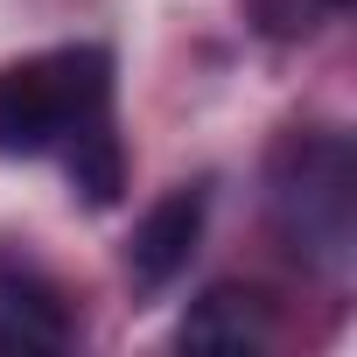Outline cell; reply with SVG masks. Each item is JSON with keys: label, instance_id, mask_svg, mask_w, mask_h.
<instances>
[{"label": "cell", "instance_id": "obj_1", "mask_svg": "<svg viewBox=\"0 0 357 357\" xmlns=\"http://www.w3.org/2000/svg\"><path fill=\"white\" fill-rule=\"evenodd\" d=\"M112 105V56L98 43L43 50L0 70V154H50L77 126L105 119Z\"/></svg>", "mask_w": 357, "mask_h": 357}, {"label": "cell", "instance_id": "obj_2", "mask_svg": "<svg viewBox=\"0 0 357 357\" xmlns=\"http://www.w3.org/2000/svg\"><path fill=\"white\" fill-rule=\"evenodd\" d=\"M273 211L301 259L322 273L350 266L357 245V161L343 133H294L273 154Z\"/></svg>", "mask_w": 357, "mask_h": 357}, {"label": "cell", "instance_id": "obj_3", "mask_svg": "<svg viewBox=\"0 0 357 357\" xmlns=\"http://www.w3.org/2000/svg\"><path fill=\"white\" fill-rule=\"evenodd\" d=\"M77 322H70V301L63 287L22 259V252H0V350L15 357H50V350H70Z\"/></svg>", "mask_w": 357, "mask_h": 357}, {"label": "cell", "instance_id": "obj_4", "mask_svg": "<svg viewBox=\"0 0 357 357\" xmlns=\"http://www.w3.org/2000/svg\"><path fill=\"white\" fill-rule=\"evenodd\" d=\"M204 238V190H168L140 225H133V245H126V273L140 287H168L175 273L190 266Z\"/></svg>", "mask_w": 357, "mask_h": 357}, {"label": "cell", "instance_id": "obj_5", "mask_svg": "<svg viewBox=\"0 0 357 357\" xmlns=\"http://www.w3.org/2000/svg\"><path fill=\"white\" fill-rule=\"evenodd\" d=\"M266 329H273L266 294L238 287V280H218V287H204V301H190V315H183L175 336H183L190 350H259Z\"/></svg>", "mask_w": 357, "mask_h": 357}, {"label": "cell", "instance_id": "obj_6", "mask_svg": "<svg viewBox=\"0 0 357 357\" xmlns=\"http://www.w3.org/2000/svg\"><path fill=\"white\" fill-rule=\"evenodd\" d=\"M63 161H70V183L84 190V204H119V190H126V154H119V133H112V119H91V126H77L70 140H63Z\"/></svg>", "mask_w": 357, "mask_h": 357}, {"label": "cell", "instance_id": "obj_7", "mask_svg": "<svg viewBox=\"0 0 357 357\" xmlns=\"http://www.w3.org/2000/svg\"><path fill=\"white\" fill-rule=\"evenodd\" d=\"M322 8H343V0H322Z\"/></svg>", "mask_w": 357, "mask_h": 357}]
</instances>
